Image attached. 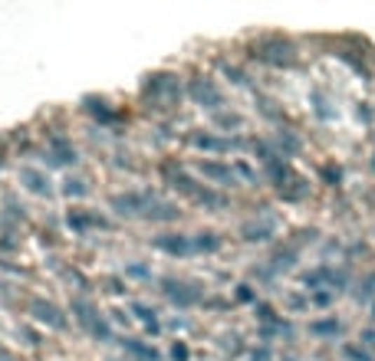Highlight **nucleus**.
Wrapping results in <instances>:
<instances>
[{"label": "nucleus", "instance_id": "nucleus-1", "mask_svg": "<svg viewBox=\"0 0 375 361\" xmlns=\"http://www.w3.org/2000/svg\"><path fill=\"white\" fill-rule=\"evenodd\" d=\"M73 316L79 319V325H86L93 335H99V339H109V325H106V319L99 316L96 309L89 306L86 299H76L73 302Z\"/></svg>", "mask_w": 375, "mask_h": 361}, {"label": "nucleus", "instance_id": "nucleus-2", "mask_svg": "<svg viewBox=\"0 0 375 361\" xmlns=\"http://www.w3.org/2000/svg\"><path fill=\"white\" fill-rule=\"evenodd\" d=\"M188 92H191V99L198 102V106H207V108H217L224 99H221V89L214 85V79H207V76H201V79H194L191 85H188Z\"/></svg>", "mask_w": 375, "mask_h": 361}, {"label": "nucleus", "instance_id": "nucleus-3", "mask_svg": "<svg viewBox=\"0 0 375 361\" xmlns=\"http://www.w3.org/2000/svg\"><path fill=\"white\" fill-rule=\"evenodd\" d=\"M260 59H267L273 66H289L296 56H293V46L287 40H264L260 43Z\"/></svg>", "mask_w": 375, "mask_h": 361}, {"label": "nucleus", "instance_id": "nucleus-4", "mask_svg": "<svg viewBox=\"0 0 375 361\" xmlns=\"http://www.w3.org/2000/svg\"><path fill=\"white\" fill-rule=\"evenodd\" d=\"M155 204V197L151 194H116L112 197V207H116L118 213H149V207Z\"/></svg>", "mask_w": 375, "mask_h": 361}, {"label": "nucleus", "instance_id": "nucleus-5", "mask_svg": "<svg viewBox=\"0 0 375 361\" xmlns=\"http://www.w3.org/2000/svg\"><path fill=\"white\" fill-rule=\"evenodd\" d=\"M30 312L36 322H43V325H50V329H66V319L63 312L53 306V302H43V299H33L30 302Z\"/></svg>", "mask_w": 375, "mask_h": 361}, {"label": "nucleus", "instance_id": "nucleus-6", "mask_svg": "<svg viewBox=\"0 0 375 361\" xmlns=\"http://www.w3.org/2000/svg\"><path fill=\"white\" fill-rule=\"evenodd\" d=\"M155 246L165 250V253H172V256H184V253H191L194 250V240L191 236H184V234H161L158 240H155Z\"/></svg>", "mask_w": 375, "mask_h": 361}, {"label": "nucleus", "instance_id": "nucleus-7", "mask_svg": "<svg viewBox=\"0 0 375 361\" xmlns=\"http://www.w3.org/2000/svg\"><path fill=\"white\" fill-rule=\"evenodd\" d=\"M165 296L172 299V302H178V306H194L198 299H201V292L194 286H188V283H175V279H165Z\"/></svg>", "mask_w": 375, "mask_h": 361}, {"label": "nucleus", "instance_id": "nucleus-8", "mask_svg": "<svg viewBox=\"0 0 375 361\" xmlns=\"http://www.w3.org/2000/svg\"><path fill=\"white\" fill-rule=\"evenodd\" d=\"M240 171V168H237ZM237 171L231 164H217V161H201V174L204 178L217 180V184H237Z\"/></svg>", "mask_w": 375, "mask_h": 361}, {"label": "nucleus", "instance_id": "nucleus-9", "mask_svg": "<svg viewBox=\"0 0 375 361\" xmlns=\"http://www.w3.org/2000/svg\"><path fill=\"white\" fill-rule=\"evenodd\" d=\"M191 145L194 148H204V151H231V148H237L234 139H217V135H207V132H194Z\"/></svg>", "mask_w": 375, "mask_h": 361}, {"label": "nucleus", "instance_id": "nucleus-10", "mask_svg": "<svg viewBox=\"0 0 375 361\" xmlns=\"http://www.w3.org/2000/svg\"><path fill=\"white\" fill-rule=\"evenodd\" d=\"M50 155H53L56 164H76V148L63 135H53V139H50Z\"/></svg>", "mask_w": 375, "mask_h": 361}, {"label": "nucleus", "instance_id": "nucleus-11", "mask_svg": "<svg viewBox=\"0 0 375 361\" xmlns=\"http://www.w3.org/2000/svg\"><path fill=\"white\" fill-rule=\"evenodd\" d=\"M20 180L30 187L33 194H50V178L36 168H20Z\"/></svg>", "mask_w": 375, "mask_h": 361}, {"label": "nucleus", "instance_id": "nucleus-12", "mask_svg": "<svg viewBox=\"0 0 375 361\" xmlns=\"http://www.w3.org/2000/svg\"><path fill=\"white\" fill-rule=\"evenodd\" d=\"M240 234H244V240H250V243H254V240H267V236L273 234V220H250V223H244Z\"/></svg>", "mask_w": 375, "mask_h": 361}, {"label": "nucleus", "instance_id": "nucleus-13", "mask_svg": "<svg viewBox=\"0 0 375 361\" xmlns=\"http://www.w3.org/2000/svg\"><path fill=\"white\" fill-rule=\"evenodd\" d=\"M145 217H149V220H175V217H178V207H175V204H165V201H155Z\"/></svg>", "mask_w": 375, "mask_h": 361}, {"label": "nucleus", "instance_id": "nucleus-14", "mask_svg": "<svg viewBox=\"0 0 375 361\" xmlns=\"http://www.w3.org/2000/svg\"><path fill=\"white\" fill-rule=\"evenodd\" d=\"M122 345H125V351H132V355L142 361H158V351L151 348V345H142V341H135V339H125Z\"/></svg>", "mask_w": 375, "mask_h": 361}, {"label": "nucleus", "instance_id": "nucleus-15", "mask_svg": "<svg viewBox=\"0 0 375 361\" xmlns=\"http://www.w3.org/2000/svg\"><path fill=\"white\" fill-rule=\"evenodd\" d=\"M102 227V220H99V217H93V213H86V211H73L69 213V227H73V230H86V227Z\"/></svg>", "mask_w": 375, "mask_h": 361}, {"label": "nucleus", "instance_id": "nucleus-16", "mask_svg": "<svg viewBox=\"0 0 375 361\" xmlns=\"http://www.w3.org/2000/svg\"><path fill=\"white\" fill-rule=\"evenodd\" d=\"M132 312H135V316H139V319L145 322V325H149L151 332L158 329V319H155V312H151L149 306H142V302H135V306H132Z\"/></svg>", "mask_w": 375, "mask_h": 361}, {"label": "nucleus", "instance_id": "nucleus-17", "mask_svg": "<svg viewBox=\"0 0 375 361\" xmlns=\"http://www.w3.org/2000/svg\"><path fill=\"white\" fill-rule=\"evenodd\" d=\"M191 240H194V250H207V253L221 246V240H217L214 234H198V236H191Z\"/></svg>", "mask_w": 375, "mask_h": 361}, {"label": "nucleus", "instance_id": "nucleus-18", "mask_svg": "<svg viewBox=\"0 0 375 361\" xmlns=\"http://www.w3.org/2000/svg\"><path fill=\"white\" fill-rule=\"evenodd\" d=\"M313 332H316V335H332V332H339V322H336V319L316 322V325H313Z\"/></svg>", "mask_w": 375, "mask_h": 361}, {"label": "nucleus", "instance_id": "nucleus-19", "mask_svg": "<svg viewBox=\"0 0 375 361\" xmlns=\"http://www.w3.org/2000/svg\"><path fill=\"white\" fill-rule=\"evenodd\" d=\"M63 191L69 194V197H83V194H86V184H83V180H66Z\"/></svg>", "mask_w": 375, "mask_h": 361}, {"label": "nucleus", "instance_id": "nucleus-20", "mask_svg": "<svg viewBox=\"0 0 375 361\" xmlns=\"http://www.w3.org/2000/svg\"><path fill=\"white\" fill-rule=\"evenodd\" d=\"M175 358H178V361H184V358H188V348H184V345H175Z\"/></svg>", "mask_w": 375, "mask_h": 361}, {"label": "nucleus", "instance_id": "nucleus-21", "mask_svg": "<svg viewBox=\"0 0 375 361\" xmlns=\"http://www.w3.org/2000/svg\"><path fill=\"white\" fill-rule=\"evenodd\" d=\"M254 361H267V355H264V351H260V355H257V358H254Z\"/></svg>", "mask_w": 375, "mask_h": 361}]
</instances>
